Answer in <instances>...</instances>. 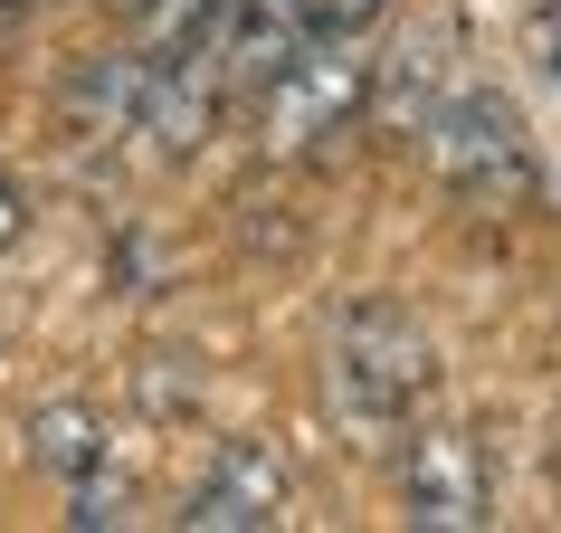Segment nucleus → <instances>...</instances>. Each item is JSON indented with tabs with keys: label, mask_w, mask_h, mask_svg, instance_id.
Here are the masks:
<instances>
[{
	"label": "nucleus",
	"mask_w": 561,
	"mask_h": 533,
	"mask_svg": "<svg viewBox=\"0 0 561 533\" xmlns=\"http://www.w3.org/2000/svg\"><path fill=\"white\" fill-rule=\"evenodd\" d=\"M67 524H87V533H105V524H134V486L115 476V457H105V467H87L77 486H67Z\"/></svg>",
	"instance_id": "nucleus-9"
},
{
	"label": "nucleus",
	"mask_w": 561,
	"mask_h": 533,
	"mask_svg": "<svg viewBox=\"0 0 561 533\" xmlns=\"http://www.w3.org/2000/svg\"><path fill=\"white\" fill-rule=\"evenodd\" d=\"M524 48H533V67L561 87V0H533L524 10Z\"/></svg>",
	"instance_id": "nucleus-12"
},
{
	"label": "nucleus",
	"mask_w": 561,
	"mask_h": 533,
	"mask_svg": "<svg viewBox=\"0 0 561 533\" xmlns=\"http://www.w3.org/2000/svg\"><path fill=\"white\" fill-rule=\"evenodd\" d=\"M362 87H371L362 38H305L296 58L248 95V105H257V152L276 162V172H286V162H314L333 134L362 124Z\"/></svg>",
	"instance_id": "nucleus-3"
},
{
	"label": "nucleus",
	"mask_w": 561,
	"mask_h": 533,
	"mask_svg": "<svg viewBox=\"0 0 561 533\" xmlns=\"http://www.w3.org/2000/svg\"><path fill=\"white\" fill-rule=\"evenodd\" d=\"M400 467V514L419 533H476L495 524V486H485V439L467 419H410V439L390 447Z\"/></svg>",
	"instance_id": "nucleus-5"
},
{
	"label": "nucleus",
	"mask_w": 561,
	"mask_h": 533,
	"mask_svg": "<svg viewBox=\"0 0 561 533\" xmlns=\"http://www.w3.org/2000/svg\"><path fill=\"white\" fill-rule=\"evenodd\" d=\"M20 238H30V191L0 172V248H20Z\"/></svg>",
	"instance_id": "nucleus-13"
},
{
	"label": "nucleus",
	"mask_w": 561,
	"mask_h": 533,
	"mask_svg": "<svg viewBox=\"0 0 561 533\" xmlns=\"http://www.w3.org/2000/svg\"><path fill=\"white\" fill-rule=\"evenodd\" d=\"M390 0H296V20H305V38H362L371 20H381Z\"/></svg>",
	"instance_id": "nucleus-10"
},
{
	"label": "nucleus",
	"mask_w": 561,
	"mask_h": 533,
	"mask_svg": "<svg viewBox=\"0 0 561 533\" xmlns=\"http://www.w3.org/2000/svg\"><path fill=\"white\" fill-rule=\"evenodd\" d=\"M457 58H467V38H457L447 10H428V20H410V30H390L381 58H371V87H362V134L390 144V152H419L428 115H438L447 87H457Z\"/></svg>",
	"instance_id": "nucleus-4"
},
{
	"label": "nucleus",
	"mask_w": 561,
	"mask_h": 533,
	"mask_svg": "<svg viewBox=\"0 0 561 533\" xmlns=\"http://www.w3.org/2000/svg\"><path fill=\"white\" fill-rule=\"evenodd\" d=\"M30 467L58 476V486H77L87 467H105V419H95L87 400H48V410H30Z\"/></svg>",
	"instance_id": "nucleus-8"
},
{
	"label": "nucleus",
	"mask_w": 561,
	"mask_h": 533,
	"mask_svg": "<svg viewBox=\"0 0 561 533\" xmlns=\"http://www.w3.org/2000/svg\"><path fill=\"white\" fill-rule=\"evenodd\" d=\"M286 504H296L286 447H276V439H229L201 467V486L181 496L172 524L181 533H266V524H286Z\"/></svg>",
	"instance_id": "nucleus-6"
},
{
	"label": "nucleus",
	"mask_w": 561,
	"mask_h": 533,
	"mask_svg": "<svg viewBox=\"0 0 561 533\" xmlns=\"http://www.w3.org/2000/svg\"><path fill=\"white\" fill-rule=\"evenodd\" d=\"M419 162L438 181V201L467 209V219H524L542 201V162H533V134L514 115V95L476 87V77L447 87V105L419 134Z\"/></svg>",
	"instance_id": "nucleus-2"
},
{
	"label": "nucleus",
	"mask_w": 561,
	"mask_h": 533,
	"mask_svg": "<svg viewBox=\"0 0 561 533\" xmlns=\"http://www.w3.org/2000/svg\"><path fill=\"white\" fill-rule=\"evenodd\" d=\"M144 95H152V48H144V38H124V48L87 58V67L58 87V134H67V152L134 144V124H144Z\"/></svg>",
	"instance_id": "nucleus-7"
},
{
	"label": "nucleus",
	"mask_w": 561,
	"mask_h": 533,
	"mask_svg": "<svg viewBox=\"0 0 561 533\" xmlns=\"http://www.w3.org/2000/svg\"><path fill=\"white\" fill-rule=\"evenodd\" d=\"M30 20H38V0H0V38H20Z\"/></svg>",
	"instance_id": "nucleus-14"
},
{
	"label": "nucleus",
	"mask_w": 561,
	"mask_h": 533,
	"mask_svg": "<svg viewBox=\"0 0 561 533\" xmlns=\"http://www.w3.org/2000/svg\"><path fill=\"white\" fill-rule=\"evenodd\" d=\"M428 390H438V333L419 325V305L390 296V286H353L324 325V410H333V429L362 457H390V447L410 439V419L428 410Z\"/></svg>",
	"instance_id": "nucleus-1"
},
{
	"label": "nucleus",
	"mask_w": 561,
	"mask_h": 533,
	"mask_svg": "<svg viewBox=\"0 0 561 533\" xmlns=\"http://www.w3.org/2000/svg\"><path fill=\"white\" fill-rule=\"evenodd\" d=\"M181 353H144V410H191L201 400V372H172Z\"/></svg>",
	"instance_id": "nucleus-11"
},
{
	"label": "nucleus",
	"mask_w": 561,
	"mask_h": 533,
	"mask_svg": "<svg viewBox=\"0 0 561 533\" xmlns=\"http://www.w3.org/2000/svg\"><path fill=\"white\" fill-rule=\"evenodd\" d=\"M229 10H248V0H209V30H219V20H229Z\"/></svg>",
	"instance_id": "nucleus-15"
}]
</instances>
